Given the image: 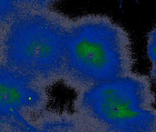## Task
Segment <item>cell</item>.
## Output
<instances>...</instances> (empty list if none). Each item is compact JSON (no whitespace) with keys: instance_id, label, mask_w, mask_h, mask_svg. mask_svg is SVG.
<instances>
[{"instance_id":"1","label":"cell","mask_w":156,"mask_h":132,"mask_svg":"<svg viewBox=\"0 0 156 132\" xmlns=\"http://www.w3.org/2000/svg\"><path fill=\"white\" fill-rule=\"evenodd\" d=\"M134 63L128 33L109 17L68 28L63 74L70 79L96 86L128 75Z\"/></svg>"},{"instance_id":"2","label":"cell","mask_w":156,"mask_h":132,"mask_svg":"<svg viewBox=\"0 0 156 132\" xmlns=\"http://www.w3.org/2000/svg\"><path fill=\"white\" fill-rule=\"evenodd\" d=\"M68 30L57 19L39 12L18 17L3 37V64L33 80L64 74Z\"/></svg>"},{"instance_id":"3","label":"cell","mask_w":156,"mask_h":132,"mask_svg":"<svg viewBox=\"0 0 156 132\" xmlns=\"http://www.w3.org/2000/svg\"><path fill=\"white\" fill-rule=\"evenodd\" d=\"M151 99L148 78L132 72L96 85L86 94L84 101L107 119L124 122L135 118Z\"/></svg>"},{"instance_id":"4","label":"cell","mask_w":156,"mask_h":132,"mask_svg":"<svg viewBox=\"0 0 156 132\" xmlns=\"http://www.w3.org/2000/svg\"><path fill=\"white\" fill-rule=\"evenodd\" d=\"M0 73L2 107L17 108L38 99V93L30 86V82L33 80L4 64L1 66Z\"/></svg>"},{"instance_id":"5","label":"cell","mask_w":156,"mask_h":132,"mask_svg":"<svg viewBox=\"0 0 156 132\" xmlns=\"http://www.w3.org/2000/svg\"><path fill=\"white\" fill-rule=\"evenodd\" d=\"M0 1L1 21L4 25H9L15 19L23 15L33 13L32 9L43 8L46 3H39L40 1Z\"/></svg>"},{"instance_id":"6","label":"cell","mask_w":156,"mask_h":132,"mask_svg":"<svg viewBox=\"0 0 156 132\" xmlns=\"http://www.w3.org/2000/svg\"><path fill=\"white\" fill-rule=\"evenodd\" d=\"M147 50L151 62V74L156 80V24L148 36Z\"/></svg>"}]
</instances>
